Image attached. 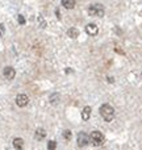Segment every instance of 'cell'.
Segmentation results:
<instances>
[{
    "instance_id": "1",
    "label": "cell",
    "mask_w": 142,
    "mask_h": 150,
    "mask_svg": "<svg viewBox=\"0 0 142 150\" xmlns=\"http://www.w3.org/2000/svg\"><path fill=\"white\" fill-rule=\"evenodd\" d=\"M99 112H100L101 117L105 121H112L114 117V108L112 105H109V104H103L100 107V109H99Z\"/></svg>"
},
{
    "instance_id": "2",
    "label": "cell",
    "mask_w": 142,
    "mask_h": 150,
    "mask_svg": "<svg viewBox=\"0 0 142 150\" xmlns=\"http://www.w3.org/2000/svg\"><path fill=\"white\" fill-rule=\"evenodd\" d=\"M91 137H90V142L92 144L93 146H100L101 144L104 142V134L99 130H93L91 132Z\"/></svg>"
},
{
    "instance_id": "3",
    "label": "cell",
    "mask_w": 142,
    "mask_h": 150,
    "mask_svg": "<svg viewBox=\"0 0 142 150\" xmlns=\"http://www.w3.org/2000/svg\"><path fill=\"white\" fill-rule=\"evenodd\" d=\"M88 15L91 16H97V17H103L104 16V7L101 4H93L88 8Z\"/></svg>"
},
{
    "instance_id": "4",
    "label": "cell",
    "mask_w": 142,
    "mask_h": 150,
    "mask_svg": "<svg viewBox=\"0 0 142 150\" xmlns=\"http://www.w3.org/2000/svg\"><path fill=\"white\" fill-rule=\"evenodd\" d=\"M78 145L80 146V148H84V146H87L88 144H90V136L87 134L85 132H79L78 133Z\"/></svg>"
},
{
    "instance_id": "5",
    "label": "cell",
    "mask_w": 142,
    "mask_h": 150,
    "mask_svg": "<svg viewBox=\"0 0 142 150\" xmlns=\"http://www.w3.org/2000/svg\"><path fill=\"white\" fill-rule=\"evenodd\" d=\"M16 104H17L18 107H26L29 104V98L25 95V93H20V95L16 96Z\"/></svg>"
},
{
    "instance_id": "6",
    "label": "cell",
    "mask_w": 142,
    "mask_h": 150,
    "mask_svg": "<svg viewBox=\"0 0 142 150\" xmlns=\"http://www.w3.org/2000/svg\"><path fill=\"white\" fill-rule=\"evenodd\" d=\"M3 75H4V78L7 80H12L13 78L16 76V71L13 67H11V66H7V67H4V70H3Z\"/></svg>"
},
{
    "instance_id": "7",
    "label": "cell",
    "mask_w": 142,
    "mask_h": 150,
    "mask_svg": "<svg viewBox=\"0 0 142 150\" xmlns=\"http://www.w3.org/2000/svg\"><path fill=\"white\" fill-rule=\"evenodd\" d=\"M85 32H87V34H90V36H96V34L99 33V28L95 24H87V25H85Z\"/></svg>"
},
{
    "instance_id": "8",
    "label": "cell",
    "mask_w": 142,
    "mask_h": 150,
    "mask_svg": "<svg viewBox=\"0 0 142 150\" xmlns=\"http://www.w3.org/2000/svg\"><path fill=\"white\" fill-rule=\"evenodd\" d=\"M45 137H46V130H45L44 128H38V129H36V132H34V138H36L37 141L45 140Z\"/></svg>"
},
{
    "instance_id": "9",
    "label": "cell",
    "mask_w": 142,
    "mask_h": 150,
    "mask_svg": "<svg viewBox=\"0 0 142 150\" xmlns=\"http://www.w3.org/2000/svg\"><path fill=\"white\" fill-rule=\"evenodd\" d=\"M12 145H13V148H15L16 150H23L24 149V140L23 138H20V137L13 138Z\"/></svg>"
},
{
    "instance_id": "10",
    "label": "cell",
    "mask_w": 142,
    "mask_h": 150,
    "mask_svg": "<svg viewBox=\"0 0 142 150\" xmlns=\"http://www.w3.org/2000/svg\"><path fill=\"white\" fill-rule=\"evenodd\" d=\"M91 112H92V109H91V107H84L82 111V119L84 120V121H87L88 119L91 117Z\"/></svg>"
},
{
    "instance_id": "11",
    "label": "cell",
    "mask_w": 142,
    "mask_h": 150,
    "mask_svg": "<svg viewBox=\"0 0 142 150\" xmlns=\"http://www.w3.org/2000/svg\"><path fill=\"white\" fill-rule=\"evenodd\" d=\"M49 101L53 104V105H57L59 103V93L58 92H53L52 95L49 96Z\"/></svg>"
},
{
    "instance_id": "12",
    "label": "cell",
    "mask_w": 142,
    "mask_h": 150,
    "mask_svg": "<svg viewBox=\"0 0 142 150\" xmlns=\"http://www.w3.org/2000/svg\"><path fill=\"white\" fill-rule=\"evenodd\" d=\"M62 5L66 9H72L75 7V0H62Z\"/></svg>"
},
{
    "instance_id": "13",
    "label": "cell",
    "mask_w": 142,
    "mask_h": 150,
    "mask_svg": "<svg viewBox=\"0 0 142 150\" xmlns=\"http://www.w3.org/2000/svg\"><path fill=\"white\" fill-rule=\"evenodd\" d=\"M67 36L70 37V38H76V37L79 36V30H78L76 28H70L67 30Z\"/></svg>"
},
{
    "instance_id": "14",
    "label": "cell",
    "mask_w": 142,
    "mask_h": 150,
    "mask_svg": "<svg viewBox=\"0 0 142 150\" xmlns=\"http://www.w3.org/2000/svg\"><path fill=\"white\" fill-rule=\"evenodd\" d=\"M71 130H69V129H66L65 132H63V138H65L66 141H70L71 140Z\"/></svg>"
},
{
    "instance_id": "15",
    "label": "cell",
    "mask_w": 142,
    "mask_h": 150,
    "mask_svg": "<svg viewBox=\"0 0 142 150\" xmlns=\"http://www.w3.org/2000/svg\"><path fill=\"white\" fill-rule=\"evenodd\" d=\"M57 149V142L55 141H49L47 142V150H55Z\"/></svg>"
},
{
    "instance_id": "16",
    "label": "cell",
    "mask_w": 142,
    "mask_h": 150,
    "mask_svg": "<svg viewBox=\"0 0 142 150\" xmlns=\"http://www.w3.org/2000/svg\"><path fill=\"white\" fill-rule=\"evenodd\" d=\"M17 20H18V24H21V25H23V24H25V18H24L23 15H18L17 16Z\"/></svg>"
},
{
    "instance_id": "17",
    "label": "cell",
    "mask_w": 142,
    "mask_h": 150,
    "mask_svg": "<svg viewBox=\"0 0 142 150\" xmlns=\"http://www.w3.org/2000/svg\"><path fill=\"white\" fill-rule=\"evenodd\" d=\"M38 21H40V24H41V26H42V28H45V25H46V24H45L44 17H42V16H38Z\"/></svg>"
},
{
    "instance_id": "18",
    "label": "cell",
    "mask_w": 142,
    "mask_h": 150,
    "mask_svg": "<svg viewBox=\"0 0 142 150\" xmlns=\"http://www.w3.org/2000/svg\"><path fill=\"white\" fill-rule=\"evenodd\" d=\"M4 30H5V29H4V25H3V24H0V37L4 34Z\"/></svg>"
},
{
    "instance_id": "19",
    "label": "cell",
    "mask_w": 142,
    "mask_h": 150,
    "mask_svg": "<svg viewBox=\"0 0 142 150\" xmlns=\"http://www.w3.org/2000/svg\"><path fill=\"white\" fill-rule=\"evenodd\" d=\"M107 80H108L109 83H113V82H114V79H113V78H111V76H108V78H107Z\"/></svg>"
},
{
    "instance_id": "20",
    "label": "cell",
    "mask_w": 142,
    "mask_h": 150,
    "mask_svg": "<svg viewBox=\"0 0 142 150\" xmlns=\"http://www.w3.org/2000/svg\"><path fill=\"white\" fill-rule=\"evenodd\" d=\"M55 15H57V17H58V18H61V13H59V11H57V12H55Z\"/></svg>"
},
{
    "instance_id": "21",
    "label": "cell",
    "mask_w": 142,
    "mask_h": 150,
    "mask_svg": "<svg viewBox=\"0 0 142 150\" xmlns=\"http://www.w3.org/2000/svg\"><path fill=\"white\" fill-rule=\"evenodd\" d=\"M70 73H72L71 69H66V74H70Z\"/></svg>"
}]
</instances>
